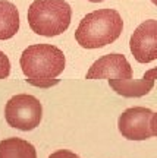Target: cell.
<instances>
[{
    "instance_id": "2",
    "label": "cell",
    "mask_w": 157,
    "mask_h": 158,
    "mask_svg": "<svg viewBox=\"0 0 157 158\" xmlns=\"http://www.w3.org/2000/svg\"><path fill=\"white\" fill-rule=\"evenodd\" d=\"M124 29V21L115 9L87 13L75 31V40L84 48H101L115 43Z\"/></svg>"
},
{
    "instance_id": "11",
    "label": "cell",
    "mask_w": 157,
    "mask_h": 158,
    "mask_svg": "<svg viewBox=\"0 0 157 158\" xmlns=\"http://www.w3.org/2000/svg\"><path fill=\"white\" fill-rule=\"evenodd\" d=\"M11 75V62L9 57L0 50V79H6Z\"/></svg>"
},
{
    "instance_id": "3",
    "label": "cell",
    "mask_w": 157,
    "mask_h": 158,
    "mask_svg": "<svg viewBox=\"0 0 157 158\" xmlns=\"http://www.w3.org/2000/svg\"><path fill=\"white\" fill-rule=\"evenodd\" d=\"M72 19V9L65 0H35L28 9L29 28L43 37L63 34Z\"/></svg>"
},
{
    "instance_id": "14",
    "label": "cell",
    "mask_w": 157,
    "mask_h": 158,
    "mask_svg": "<svg viewBox=\"0 0 157 158\" xmlns=\"http://www.w3.org/2000/svg\"><path fill=\"white\" fill-rule=\"evenodd\" d=\"M87 2H93V3H100V2H104V0H87Z\"/></svg>"
},
{
    "instance_id": "5",
    "label": "cell",
    "mask_w": 157,
    "mask_h": 158,
    "mask_svg": "<svg viewBox=\"0 0 157 158\" xmlns=\"http://www.w3.org/2000/svg\"><path fill=\"white\" fill-rule=\"evenodd\" d=\"M153 111L146 107H131L119 117V132L129 141H146L153 135Z\"/></svg>"
},
{
    "instance_id": "15",
    "label": "cell",
    "mask_w": 157,
    "mask_h": 158,
    "mask_svg": "<svg viewBox=\"0 0 157 158\" xmlns=\"http://www.w3.org/2000/svg\"><path fill=\"white\" fill-rule=\"evenodd\" d=\"M151 3H154V5L157 6V0H151Z\"/></svg>"
},
{
    "instance_id": "10",
    "label": "cell",
    "mask_w": 157,
    "mask_h": 158,
    "mask_svg": "<svg viewBox=\"0 0 157 158\" xmlns=\"http://www.w3.org/2000/svg\"><path fill=\"white\" fill-rule=\"evenodd\" d=\"M0 158H37V151L25 139L7 138L0 142Z\"/></svg>"
},
{
    "instance_id": "9",
    "label": "cell",
    "mask_w": 157,
    "mask_h": 158,
    "mask_svg": "<svg viewBox=\"0 0 157 158\" xmlns=\"http://www.w3.org/2000/svg\"><path fill=\"white\" fill-rule=\"evenodd\" d=\"M19 29V12L16 6L7 2L0 0V40H9Z\"/></svg>"
},
{
    "instance_id": "12",
    "label": "cell",
    "mask_w": 157,
    "mask_h": 158,
    "mask_svg": "<svg viewBox=\"0 0 157 158\" xmlns=\"http://www.w3.org/2000/svg\"><path fill=\"white\" fill-rule=\"evenodd\" d=\"M49 158H79L76 154H73L69 149H57L56 152H53Z\"/></svg>"
},
{
    "instance_id": "1",
    "label": "cell",
    "mask_w": 157,
    "mask_h": 158,
    "mask_svg": "<svg viewBox=\"0 0 157 158\" xmlns=\"http://www.w3.org/2000/svg\"><path fill=\"white\" fill-rule=\"evenodd\" d=\"M22 73L29 85L37 88H51L59 84L57 76L65 69V54L51 44H34L22 51L19 59Z\"/></svg>"
},
{
    "instance_id": "8",
    "label": "cell",
    "mask_w": 157,
    "mask_h": 158,
    "mask_svg": "<svg viewBox=\"0 0 157 158\" xmlns=\"http://www.w3.org/2000/svg\"><path fill=\"white\" fill-rule=\"evenodd\" d=\"M157 79V68L148 69L142 79H128V81H115L109 79V85L116 94L126 98H140L147 95L154 86Z\"/></svg>"
},
{
    "instance_id": "7",
    "label": "cell",
    "mask_w": 157,
    "mask_h": 158,
    "mask_svg": "<svg viewBox=\"0 0 157 158\" xmlns=\"http://www.w3.org/2000/svg\"><path fill=\"white\" fill-rule=\"evenodd\" d=\"M132 68L129 64L128 59L124 54L110 53L106 56L97 59L88 72L85 79H115V81H128L132 79Z\"/></svg>"
},
{
    "instance_id": "13",
    "label": "cell",
    "mask_w": 157,
    "mask_h": 158,
    "mask_svg": "<svg viewBox=\"0 0 157 158\" xmlns=\"http://www.w3.org/2000/svg\"><path fill=\"white\" fill-rule=\"evenodd\" d=\"M151 129H153V135L157 136V113H154L151 117Z\"/></svg>"
},
{
    "instance_id": "6",
    "label": "cell",
    "mask_w": 157,
    "mask_h": 158,
    "mask_svg": "<svg viewBox=\"0 0 157 158\" xmlns=\"http://www.w3.org/2000/svg\"><path fill=\"white\" fill-rule=\"evenodd\" d=\"M129 48L138 63L157 60V21H144L129 40Z\"/></svg>"
},
{
    "instance_id": "4",
    "label": "cell",
    "mask_w": 157,
    "mask_h": 158,
    "mask_svg": "<svg viewBox=\"0 0 157 158\" xmlns=\"http://www.w3.org/2000/svg\"><path fill=\"white\" fill-rule=\"evenodd\" d=\"M41 117H43L41 102L34 95L18 94L6 102L5 118L7 124L15 129L24 132L35 129L41 122Z\"/></svg>"
}]
</instances>
